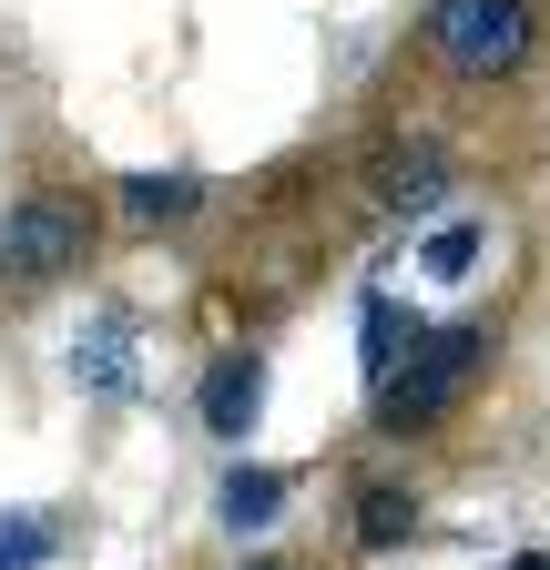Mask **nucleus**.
I'll return each mask as SVG.
<instances>
[{"label": "nucleus", "mask_w": 550, "mask_h": 570, "mask_svg": "<svg viewBox=\"0 0 550 570\" xmlns=\"http://www.w3.org/2000/svg\"><path fill=\"white\" fill-rule=\"evenodd\" d=\"M490 356H500V316H429L419 346L367 387V428L377 439H439V428L479 397Z\"/></svg>", "instance_id": "nucleus-1"}, {"label": "nucleus", "mask_w": 550, "mask_h": 570, "mask_svg": "<svg viewBox=\"0 0 550 570\" xmlns=\"http://www.w3.org/2000/svg\"><path fill=\"white\" fill-rule=\"evenodd\" d=\"M550 51V0H429L419 11V61L449 92H510Z\"/></svg>", "instance_id": "nucleus-2"}, {"label": "nucleus", "mask_w": 550, "mask_h": 570, "mask_svg": "<svg viewBox=\"0 0 550 570\" xmlns=\"http://www.w3.org/2000/svg\"><path fill=\"white\" fill-rule=\"evenodd\" d=\"M82 255H92V194H72V184H31L0 214V296H41Z\"/></svg>", "instance_id": "nucleus-3"}, {"label": "nucleus", "mask_w": 550, "mask_h": 570, "mask_svg": "<svg viewBox=\"0 0 550 570\" xmlns=\"http://www.w3.org/2000/svg\"><path fill=\"white\" fill-rule=\"evenodd\" d=\"M357 184H367V204L387 214V225H429V214L459 194V154L439 132H387V142H367Z\"/></svg>", "instance_id": "nucleus-4"}, {"label": "nucleus", "mask_w": 550, "mask_h": 570, "mask_svg": "<svg viewBox=\"0 0 550 570\" xmlns=\"http://www.w3.org/2000/svg\"><path fill=\"white\" fill-rule=\"evenodd\" d=\"M194 417L215 428V439H245L265 417V346H225L215 367H204V387H194Z\"/></svg>", "instance_id": "nucleus-5"}, {"label": "nucleus", "mask_w": 550, "mask_h": 570, "mask_svg": "<svg viewBox=\"0 0 550 570\" xmlns=\"http://www.w3.org/2000/svg\"><path fill=\"white\" fill-rule=\"evenodd\" d=\"M347 530H357V550H367V560H377V550H407V540H419V479L367 469V479H357V499H347Z\"/></svg>", "instance_id": "nucleus-6"}, {"label": "nucleus", "mask_w": 550, "mask_h": 570, "mask_svg": "<svg viewBox=\"0 0 550 570\" xmlns=\"http://www.w3.org/2000/svg\"><path fill=\"white\" fill-rule=\"evenodd\" d=\"M286 499H296V469L245 459V469L215 479V520H225V530H265V520H286Z\"/></svg>", "instance_id": "nucleus-7"}, {"label": "nucleus", "mask_w": 550, "mask_h": 570, "mask_svg": "<svg viewBox=\"0 0 550 570\" xmlns=\"http://www.w3.org/2000/svg\"><path fill=\"white\" fill-rule=\"evenodd\" d=\"M72 377L92 397H132V316H92L72 336Z\"/></svg>", "instance_id": "nucleus-8"}, {"label": "nucleus", "mask_w": 550, "mask_h": 570, "mask_svg": "<svg viewBox=\"0 0 550 570\" xmlns=\"http://www.w3.org/2000/svg\"><path fill=\"white\" fill-rule=\"evenodd\" d=\"M419 326H429V316H419V306H397V296H367V306H357V367H367V387L397 367L407 346H419Z\"/></svg>", "instance_id": "nucleus-9"}, {"label": "nucleus", "mask_w": 550, "mask_h": 570, "mask_svg": "<svg viewBox=\"0 0 550 570\" xmlns=\"http://www.w3.org/2000/svg\"><path fill=\"white\" fill-rule=\"evenodd\" d=\"M204 204V174H122V214H132V225H184V214Z\"/></svg>", "instance_id": "nucleus-10"}, {"label": "nucleus", "mask_w": 550, "mask_h": 570, "mask_svg": "<svg viewBox=\"0 0 550 570\" xmlns=\"http://www.w3.org/2000/svg\"><path fill=\"white\" fill-rule=\"evenodd\" d=\"M479 255H490V225H479V214H439L429 245H419V265H429L439 285H469V275H479Z\"/></svg>", "instance_id": "nucleus-11"}, {"label": "nucleus", "mask_w": 550, "mask_h": 570, "mask_svg": "<svg viewBox=\"0 0 550 570\" xmlns=\"http://www.w3.org/2000/svg\"><path fill=\"white\" fill-rule=\"evenodd\" d=\"M51 550H61V530L41 510H11V520H0V570H41Z\"/></svg>", "instance_id": "nucleus-12"}, {"label": "nucleus", "mask_w": 550, "mask_h": 570, "mask_svg": "<svg viewBox=\"0 0 550 570\" xmlns=\"http://www.w3.org/2000/svg\"><path fill=\"white\" fill-rule=\"evenodd\" d=\"M510 570H550V550H510Z\"/></svg>", "instance_id": "nucleus-13"}, {"label": "nucleus", "mask_w": 550, "mask_h": 570, "mask_svg": "<svg viewBox=\"0 0 550 570\" xmlns=\"http://www.w3.org/2000/svg\"><path fill=\"white\" fill-rule=\"evenodd\" d=\"M245 570H316V560H245Z\"/></svg>", "instance_id": "nucleus-14"}]
</instances>
